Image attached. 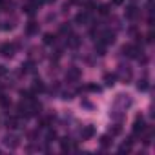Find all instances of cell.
Returning a JSON list of instances; mask_svg holds the SVG:
<instances>
[{"label": "cell", "instance_id": "e0dca14e", "mask_svg": "<svg viewBox=\"0 0 155 155\" xmlns=\"http://www.w3.org/2000/svg\"><path fill=\"white\" fill-rule=\"evenodd\" d=\"M104 80H106V84L111 86L113 84V80H115V75H104Z\"/></svg>", "mask_w": 155, "mask_h": 155}, {"label": "cell", "instance_id": "ffe728a7", "mask_svg": "<svg viewBox=\"0 0 155 155\" xmlns=\"http://www.w3.org/2000/svg\"><path fill=\"white\" fill-rule=\"evenodd\" d=\"M69 29H71L69 26H62V27H60V33H62V35H66V33H69Z\"/></svg>", "mask_w": 155, "mask_h": 155}, {"label": "cell", "instance_id": "4fadbf2b", "mask_svg": "<svg viewBox=\"0 0 155 155\" xmlns=\"http://www.w3.org/2000/svg\"><path fill=\"white\" fill-rule=\"evenodd\" d=\"M33 91L37 93V91H44V84H42V80H35V86H33Z\"/></svg>", "mask_w": 155, "mask_h": 155}, {"label": "cell", "instance_id": "8992f818", "mask_svg": "<svg viewBox=\"0 0 155 155\" xmlns=\"http://www.w3.org/2000/svg\"><path fill=\"white\" fill-rule=\"evenodd\" d=\"M38 31V24L37 22H29L27 24V27H26V33L27 35H33V33H37Z\"/></svg>", "mask_w": 155, "mask_h": 155}, {"label": "cell", "instance_id": "30bf717a", "mask_svg": "<svg viewBox=\"0 0 155 155\" xmlns=\"http://www.w3.org/2000/svg\"><path fill=\"white\" fill-rule=\"evenodd\" d=\"M60 148H62V151H68V150L71 148L69 139H62V141H60Z\"/></svg>", "mask_w": 155, "mask_h": 155}, {"label": "cell", "instance_id": "5bb4252c", "mask_svg": "<svg viewBox=\"0 0 155 155\" xmlns=\"http://www.w3.org/2000/svg\"><path fill=\"white\" fill-rule=\"evenodd\" d=\"M6 144H7V146H9V144H11V146L15 148L17 144H18V141H17V137H13V135H11V137L7 135V137H6Z\"/></svg>", "mask_w": 155, "mask_h": 155}, {"label": "cell", "instance_id": "52a82bcc", "mask_svg": "<svg viewBox=\"0 0 155 155\" xmlns=\"http://www.w3.org/2000/svg\"><path fill=\"white\" fill-rule=\"evenodd\" d=\"M88 20H89L88 11H82V13H79V15H77V22H82V24H84V22H88Z\"/></svg>", "mask_w": 155, "mask_h": 155}, {"label": "cell", "instance_id": "9a60e30c", "mask_svg": "<svg viewBox=\"0 0 155 155\" xmlns=\"http://www.w3.org/2000/svg\"><path fill=\"white\" fill-rule=\"evenodd\" d=\"M79 75H80V73H79V69H71L69 73H68V79H71V80H77V79H79Z\"/></svg>", "mask_w": 155, "mask_h": 155}, {"label": "cell", "instance_id": "44dd1931", "mask_svg": "<svg viewBox=\"0 0 155 155\" xmlns=\"http://www.w3.org/2000/svg\"><path fill=\"white\" fill-rule=\"evenodd\" d=\"M117 133H120V126H119V124H117V126L111 130V135H117Z\"/></svg>", "mask_w": 155, "mask_h": 155}, {"label": "cell", "instance_id": "3957f363", "mask_svg": "<svg viewBox=\"0 0 155 155\" xmlns=\"http://www.w3.org/2000/svg\"><path fill=\"white\" fill-rule=\"evenodd\" d=\"M93 135H95V128H93V126H86L84 130L80 131V137H82V141H88V139H91Z\"/></svg>", "mask_w": 155, "mask_h": 155}, {"label": "cell", "instance_id": "5b68a950", "mask_svg": "<svg viewBox=\"0 0 155 155\" xmlns=\"http://www.w3.org/2000/svg\"><path fill=\"white\" fill-rule=\"evenodd\" d=\"M18 122H20V117L17 115V117H9L7 120H6V126L9 128V130H17L18 128Z\"/></svg>", "mask_w": 155, "mask_h": 155}, {"label": "cell", "instance_id": "7c38bea8", "mask_svg": "<svg viewBox=\"0 0 155 155\" xmlns=\"http://www.w3.org/2000/svg\"><path fill=\"white\" fill-rule=\"evenodd\" d=\"M44 44H55V35L46 33V35H44Z\"/></svg>", "mask_w": 155, "mask_h": 155}, {"label": "cell", "instance_id": "277c9868", "mask_svg": "<svg viewBox=\"0 0 155 155\" xmlns=\"http://www.w3.org/2000/svg\"><path fill=\"white\" fill-rule=\"evenodd\" d=\"M113 40H115V33H111V31H106V33H102V40L100 42L108 46V44H113Z\"/></svg>", "mask_w": 155, "mask_h": 155}, {"label": "cell", "instance_id": "6da1fadb", "mask_svg": "<svg viewBox=\"0 0 155 155\" xmlns=\"http://www.w3.org/2000/svg\"><path fill=\"white\" fill-rule=\"evenodd\" d=\"M144 130H146V124H144V119L142 117H137L135 124H133V135H142Z\"/></svg>", "mask_w": 155, "mask_h": 155}, {"label": "cell", "instance_id": "2e32d148", "mask_svg": "<svg viewBox=\"0 0 155 155\" xmlns=\"http://www.w3.org/2000/svg\"><path fill=\"white\" fill-rule=\"evenodd\" d=\"M69 46H71V48H77V46H79V37H77V35H71V38H69Z\"/></svg>", "mask_w": 155, "mask_h": 155}, {"label": "cell", "instance_id": "7a4b0ae2", "mask_svg": "<svg viewBox=\"0 0 155 155\" xmlns=\"http://www.w3.org/2000/svg\"><path fill=\"white\" fill-rule=\"evenodd\" d=\"M15 48H17V44H4V46H0V53L4 57H13Z\"/></svg>", "mask_w": 155, "mask_h": 155}, {"label": "cell", "instance_id": "8fae6325", "mask_svg": "<svg viewBox=\"0 0 155 155\" xmlns=\"http://www.w3.org/2000/svg\"><path fill=\"white\" fill-rule=\"evenodd\" d=\"M110 144H111V141H110V135H102V137H100V146H102V148L110 146Z\"/></svg>", "mask_w": 155, "mask_h": 155}, {"label": "cell", "instance_id": "9c48e42d", "mask_svg": "<svg viewBox=\"0 0 155 155\" xmlns=\"http://www.w3.org/2000/svg\"><path fill=\"white\" fill-rule=\"evenodd\" d=\"M0 106H2V108H9V106H11V100H9L6 95H2V93H0Z\"/></svg>", "mask_w": 155, "mask_h": 155}, {"label": "cell", "instance_id": "ac0fdd59", "mask_svg": "<svg viewBox=\"0 0 155 155\" xmlns=\"http://www.w3.org/2000/svg\"><path fill=\"white\" fill-rule=\"evenodd\" d=\"M108 11H110V6H106V4H104V6H100V9H99V13H100V15H108Z\"/></svg>", "mask_w": 155, "mask_h": 155}, {"label": "cell", "instance_id": "d6986e66", "mask_svg": "<svg viewBox=\"0 0 155 155\" xmlns=\"http://www.w3.org/2000/svg\"><path fill=\"white\" fill-rule=\"evenodd\" d=\"M55 137H57V133H55V131H48V142H51Z\"/></svg>", "mask_w": 155, "mask_h": 155}, {"label": "cell", "instance_id": "ba28073f", "mask_svg": "<svg viewBox=\"0 0 155 155\" xmlns=\"http://www.w3.org/2000/svg\"><path fill=\"white\" fill-rule=\"evenodd\" d=\"M137 13H139V11H137V7H135V6H130V7H128V11H126V17H128V18H135Z\"/></svg>", "mask_w": 155, "mask_h": 155}]
</instances>
